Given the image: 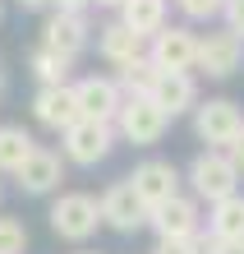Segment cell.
I'll list each match as a JSON object with an SVG mask.
<instances>
[{
	"mask_svg": "<svg viewBox=\"0 0 244 254\" xmlns=\"http://www.w3.org/2000/svg\"><path fill=\"white\" fill-rule=\"evenodd\" d=\"M147 61L157 69H171V74H194L198 61V33L189 23H166L157 37H147Z\"/></svg>",
	"mask_w": 244,
	"mask_h": 254,
	"instance_id": "7",
	"label": "cell"
},
{
	"mask_svg": "<svg viewBox=\"0 0 244 254\" xmlns=\"http://www.w3.org/2000/svg\"><path fill=\"white\" fill-rule=\"evenodd\" d=\"M97 203H101V227H111V231H120V236H134V231L147 227V208L139 203L129 176H125V181H115V185H106Z\"/></svg>",
	"mask_w": 244,
	"mask_h": 254,
	"instance_id": "10",
	"label": "cell"
},
{
	"mask_svg": "<svg viewBox=\"0 0 244 254\" xmlns=\"http://www.w3.org/2000/svg\"><path fill=\"white\" fill-rule=\"evenodd\" d=\"M111 125H115V139H125V143H134V148H152V143H161L171 116H166L152 97H125Z\"/></svg>",
	"mask_w": 244,
	"mask_h": 254,
	"instance_id": "3",
	"label": "cell"
},
{
	"mask_svg": "<svg viewBox=\"0 0 244 254\" xmlns=\"http://www.w3.org/2000/svg\"><path fill=\"white\" fill-rule=\"evenodd\" d=\"M0 93H5V74H0Z\"/></svg>",
	"mask_w": 244,
	"mask_h": 254,
	"instance_id": "32",
	"label": "cell"
},
{
	"mask_svg": "<svg viewBox=\"0 0 244 254\" xmlns=\"http://www.w3.org/2000/svg\"><path fill=\"white\" fill-rule=\"evenodd\" d=\"M28 69H33L37 88H65V83H74L69 79L74 61H69V56H60V51H51V47H42V42L28 51Z\"/></svg>",
	"mask_w": 244,
	"mask_h": 254,
	"instance_id": "19",
	"label": "cell"
},
{
	"mask_svg": "<svg viewBox=\"0 0 244 254\" xmlns=\"http://www.w3.org/2000/svg\"><path fill=\"white\" fill-rule=\"evenodd\" d=\"M198 245H203V254H244V241H235V245H226V241H212L207 231L198 236Z\"/></svg>",
	"mask_w": 244,
	"mask_h": 254,
	"instance_id": "26",
	"label": "cell"
},
{
	"mask_svg": "<svg viewBox=\"0 0 244 254\" xmlns=\"http://www.w3.org/2000/svg\"><path fill=\"white\" fill-rule=\"evenodd\" d=\"M240 167L226 153H217V148H203L194 162H189V171H185V185L198 203H221V199H231V194H240Z\"/></svg>",
	"mask_w": 244,
	"mask_h": 254,
	"instance_id": "1",
	"label": "cell"
},
{
	"mask_svg": "<svg viewBox=\"0 0 244 254\" xmlns=\"http://www.w3.org/2000/svg\"><path fill=\"white\" fill-rule=\"evenodd\" d=\"M129 185L139 194V203L152 213V208L171 203L175 194H185V171H180L175 162H166V157H143L139 167L129 171Z\"/></svg>",
	"mask_w": 244,
	"mask_h": 254,
	"instance_id": "5",
	"label": "cell"
},
{
	"mask_svg": "<svg viewBox=\"0 0 244 254\" xmlns=\"http://www.w3.org/2000/svg\"><path fill=\"white\" fill-rule=\"evenodd\" d=\"M23 250H28V227L19 217L0 213V254H23Z\"/></svg>",
	"mask_w": 244,
	"mask_h": 254,
	"instance_id": "23",
	"label": "cell"
},
{
	"mask_svg": "<svg viewBox=\"0 0 244 254\" xmlns=\"http://www.w3.org/2000/svg\"><path fill=\"white\" fill-rule=\"evenodd\" d=\"M0 194H5V190H0Z\"/></svg>",
	"mask_w": 244,
	"mask_h": 254,
	"instance_id": "34",
	"label": "cell"
},
{
	"mask_svg": "<svg viewBox=\"0 0 244 254\" xmlns=\"http://www.w3.org/2000/svg\"><path fill=\"white\" fill-rule=\"evenodd\" d=\"M226 157H231V162H235V167H240V176H244V129L235 134V143H231V148H226Z\"/></svg>",
	"mask_w": 244,
	"mask_h": 254,
	"instance_id": "27",
	"label": "cell"
},
{
	"mask_svg": "<svg viewBox=\"0 0 244 254\" xmlns=\"http://www.w3.org/2000/svg\"><path fill=\"white\" fill-rule=\"evenodd\" d=\"M14 5H19V9H33V14H37V9H55V0H14Z\"/></svg>",
	"mask_w": 244,
	"mask_h": 254,
	"instance_id": "29",
	"label": "cell"
},
{
	"mask_svg": "<svg viewBox=\"0 0 244 254\" xmlns=\"http://www.w3.org/2000/svg\"><path fill=\"white\" fill-rule=\"evenodd\" d=\"M115 148V125L111 121H74L65 134H60V157L74 162V167H97V162L111 157Z\"/></svg>",
	"mask_w": 244,
	"mask_h": 254,
	"instance_id": "4",
	"label": "cell"
},
{
	"mask_svg": "<svg viewBox=\"0 0 244 254\" xmlns=\"http://www.w3.org/2000/svg\"><path fill=\"white\" fill-rule=\"evenodd\" d=\"M152 79H157V65L147 61H134V65H125V69H115V83H120V93L125 97H147V88H152Z\"/></svg>",
	"mask_w": 244,
	"mask_h": 254,
	"instance_id": "21",
	"label": "cell"
},
{
	"mask_svg": "<svg viewBox=\"0 0 244 254\" xmlns=\"http://www.w3.org/2000/svg\"><path fill=\"white\" fill-rule=\"evenodd\" d=\"M47 222H51V231L60 236V241L88 245V241L97 236V227H101V203L93 199V194H83V190H65V194L51 203Z\"/></svg>",
	"mask_w": 244,
	"mask_h": 254,
	"instance_id": "2",
	"label": "cell"
},
{
	"mask_svg": "<svg viewBox=\"0 0 244 254\" xmlns=\"http://www.w3.org/2000/svg\"><path fill=\"white\" fill-rule=\"evenodd\" d=\"M93 5H97V9H120L125 0H93Z\"/></svg>",
	"mask_w": 244,
	"mask_h": 254,
	"instance_id": "30",
	"label": "cell"
},
{
	"mask_svg": "<svg viewBox=\"0 0 244 254\" xmlns=\"http://www.w3.org/2000/svg\"><path fill=\"white\" fill-rule=\"evenodd\" d=\"M152 254H203V245H198V236L194 241H157Z\"/></svg>",
	"mask_w": 244,
	"mask_h": 254,
	"instance_id": "25",
	"label": "cell"
},
{
	"mask_svg": "<svg viewBox=\"0 0 244 254\" xmlns=\"http://www.w3.org/2000/svg\"><path fill=\"white\" fill-rule=\"evenodd\" d=\"M74 102H79L83 121H115L125 93H120L115 74H83V79H74Z\"/></svg>",
	"mask_w": 244,
	"mask_h": 254,
	"instance_id": "11",
	"label": "cell"
},
{
	"mask_svg": "<svg viewBox=\"0 0 244 254\" xmlns=\"http://www.w3.org/2000/svg\"><path fill=\"white\" fill-rule=\"evenodd\" d=\"M55 9H65V14H88V9H93V0H55Z\"/></svg>",
	"mask_w": 244,
	"mask_h": 254,
	"instance_id": "28",
	"label": "cell"
},
{
	"mask_svg": "<svg viewBox=\"0 0 244 254\" xmlns=\"http://www.w3.org/2000/svg\"><path fill=\"white\" fill-rule=\"evenodd\" d=\"M88 42H93L88 14H65V9L47 14V23H42V47H51L60 56H69V61H79V56L88 51Z\"/></svg>",
	"mask_w": 244,
	"mask_h": 254,
	"instance_id": "12",
	"label": "cell"
},
{
	"mask_svg": "<svg viewBox=\"0 0 244 254\" xmlns=\"http://www.w3.org/2000/svg\"><path fill=\"white\" fill-rule=\"evenodd\" d=\"M175 9L185 23H212V19H221L226 0H175Z\"/></svg>",
	"mask_w": 244,
	"mask_h": 254,
	"instance_id": "22",
	"label": "cell"
},
{
	"mask_svg": "<svg viewBox=\"0 0 244 254\" xmlns=\"http://www.w3.org/2000/svg\"><path fill=\"white\" fill-rule=\"evenodd\" d=\"M37 139L23 125H0V176H19V167L33 157Z\"/></svg>",
	"mask_w": 244,
	"mask_h": 254,
	"instance_id": "20",
	"label": "cell"
},
{
	"mask_svg": "<svg viewBox=\"0 0 244 254\" xmlns=\"http://www.w3.org/2000/svg\"><path fill=\"white\" fill-rule=\"evenodd\" d=\"M74 254H97V250H74Z\"/></svg>",
	"mask_w": 244,
	"mask_h": 254,
	"instance_id": "31",
	"label": "cell"
},
{
	"mask_svg": "<svg viewBox=\"0 0 244 254\" xmlns=\"http://www.w3.org/2000/svg\"><path fill=\"white\" fill-rule=\"evenodd\" d=\"M33 121L51 134H65L79 121V102H74V83L65 88H37L33 93Z\"/></svg>",
	"mask_w": 244,
	"mask_h": 254,
	"instance_id": "13",
	"label": "cell"
},
{
	"mask_svg": "<svg viewBox=\"0 0 244 254\" xmlns=\"http://www.w3.org/2000/svg\"><path fill=\"white\" fill-rule=\"evenodd\" d=\"M203 227H207L212 241H226V245L244 241V194H231V199L212 203L207 217H203Z\"/></svg>",
	"mask_w": 244,
	"mask_h": 254,
	"instance_id": "18",
	"label": "cell"
},
{
	"mask_svg": "<svg viewBox=\"0 0 244 254\" xmlns=\"http://www.w3.org/2000/svg\"><path fill=\"white\" fill-rule=\"evenodd\" d=\"M14 181H19L23 194H55L60 181H65V157H60L55 148H42V143H37L33 157L19 167V176H14Z\"/></svg>",
	"mask_w": 244,
	"mask_h": 254,
	"instance_id": "14",
	"label": "cell"
},
{
	"mask_svg": "<svg viewBox=\"0 0 244 254\" xmlns=\"http://www.w3.org/2000/svg\"><path fill=\"white\" fill-rule=\"evenodd\" d=\"M120 23L129 28L134 37H157L166 23H171V0H125L120 5Z\"/></svg>",
	"mask_w": 244,
	"mask_h": 254,
	"instance_id": "17",
	"label": "cell"
},
{
	"mask_svg": "<svg viewBox=\"0 0 244 254\" xmlns=\"http://www.w3.org/2000/svg\"><path fill=\"white\" fill-rule=\"evenodd\" d=\"M240 129H244V111L235 107L231 97H207V102L194 107V134L207 148H217V153H226V148L235 143Z\"/></svg>",
	"mask_w": 244,
	"mask_h": 254,
	"instance_id": "6",
	"label": "cell"
},
{
	"mask_svg": "<svg viewBox=\"0 0 244 254\" xmlns=\"http://www.w3.org/2000/svg\"><path fill=\"white\" fill-rule=\"evenodd\" d=\"M147 227L157 231V241H194L203 236V203L194 194H175L171 203L147 213Z\"/></svg>",
	"mask_w": 244,
	"mask_h": 254,
	"instance_id": "9",
	"label": "cell"
},
{
	"mask_svg": "<svg viewBox=\"0 0 244 254\" xmlns=\"http://www.w3.org/2000/svg\"><path fill=\"white\" fill-rule=\"evenodd\" d=\"M147 97H152V102H157V107L175 121V116H185V111H194V107H198V79H194V74L157 69V79H152Z\"/></svg>",
	"mask_w": 244,
	"mask_h": 254,
	"instance_id": "15",
	"label": "cell"
},
{
	"mask_svg": "<svg viewBox=\"0 0 244 254\" xmlns=\"http://www.w3.org/2000/svg\"><path fill=\"white\" fill-rule=\"evenodd\" d=\"M97 56H101L106 65L125 69V65H134V61H143V56H147V42H143V37H134L120 19H111V23H101V28H97Z\"/></svg>",
	"mask_w": 244,
	"mask_h": 254,
	"instance_id": "16",
	"label": "cell"
},
{
	"mask_svg": "<svg viewBox=\"0 0 244 254\" xmlns=\"http://www.w3.org/2000/svg\"><path fill=\"white\" fill-rule=\"evenodd\" d=\"M240 65H244V42L226 23L198 33V61H194L198 74H207V79H231Z\"/></svg>",
	"mask_w": 244,
	"mask_h": 254,
	"instance_id": "8",
	"label": "cell"
},
{
	"mask_svg": "<svg viewBox=\"0 0 244 254\" xmlns=\"http://www.w3.org/2000/svg\"><path fill=\"white\" fill-rule=\"evenodd\" d=\"M221 19H226V28L244 42V0H226V9H221Z\"/></svg>",
	"mask_w": 244,
	"mask_h": 254,
	"instance_id": "24",
	"label": "cell"
},
{
	"mask_svg": "<svg viewBox=\"0 0 244 254\" xmlns=\"http://www.w3.org/2000/svg\"><path fill=\"white\" fill-rule=\"evenodd\" d=\"M0 19H5V5H0Z\"/></svg>",
	"mask_w": 244,
	"mask_h": 254,
	"instance_id": "33",
	"label": "cell"
}]
</instances>
